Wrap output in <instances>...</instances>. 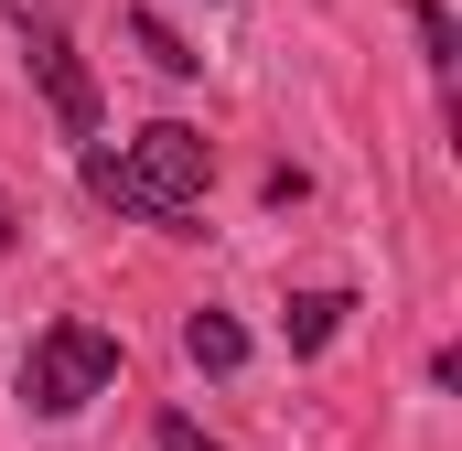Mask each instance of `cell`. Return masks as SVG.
<instances>
[{"label":"cell","mask_w":462,"mask_h":451,"mask_svg":"<svg viewBox=\"0 0 462 451\" xmlns=\"http://www.w3.org/2000/svg\"><path fill=\"white\" fill-rule=\"evenodd\" d=\"M183 354H194L205 376H236V365H247V334H236L226 312H194V323H183Z\"/></svg>","instance_id":"cell-6"},{"label":"cell","mask_w":462,"mask_h":451,"mask_svg":"<svg viewBox=\"0 0 462 451\" xmlns=\"http://www.w3.org/2000/svg\"><path fill=\"white\" fill-rule=\"evenodd\" d=\"M355 290H291V312H280V334H291V354H323V344L345 334Z\"/></svg>","instance_id":"cell-4"},{"label":"cell","mask_w":462,"mask_h":451,"mask_svg":"<svg viewBox=\"0 0 462 451\" xmlns=\"http://www.w3.org/2000/svg\"><path fill=\"white\" fill-rule=\"evenodd\" d=\"M108 387H118V334L108 323L65 312V323L32 334V354H22V409H32V419H76V409L108 398Z\"/></svg>","instance_id":"cell-2"},{"label":"cell","mask_w":462,"mask_h":451,"mask_svg":"<svg viewBox=\"0 0 462 451\" xmlns=\"http://www.w3.org/2000/svg\"><path fill=\"white\" fill-rule=\"evenodd\" d=\"M409 32H420V65H430V87H441V108H452V76H462V32L441 0H409Z\"/></svg>","instance_id":"cell-5"},{"label":"cell","mask_w":462,"mask_h":451,"mask_svg":"<svg viewBox=\"0 0 462 451\" xmlns=\"http://www.w3.org/2000/svg\"><path fill=\"white\" fill-rule=\"evenodd\" d=\"M151 441H162V451H226L205 419H194V409H162V430H151Z\"/></svg>","instance_id":"cell-8"},{"label":"cell","mask_w":462,"mask_h":451,"mask_svg":"<svg viewBox=\"0 0 462 451\" xmlns=\"http://www.w3.org/2000/svg\"><path fill=\"white\" fill-rule=\"evenodd\" d=\"M129 43H140V54H151L162 76H205V54H194V43H183V32H172L162 11H129Z\"/></svg>","instance_id":"cell-7"},{"label":"cell","mask_w":462,"mask_h":451,"mask_svg":"<svg viewBox=\"0 0 462 451\" xmlns=\"http://www.w3.org/2000/svg\"><path fill=\"white\" fill-rule=\"evenodd\" d=\"M76 172H87V194L129 226H162V236H205L194 205H205V183H216V140L194 129V118H151V129H129V140H76Z\"/></svg>","instance_id":"cell-1"},{"label":"cell","mask_w":462,"mask_h":451,"mask_svg":"<svg viewBox=\"0 0 462 451\" xmlns=\"http://www.w3.org/2000/svg\"><path fill=\"white\" fill-rule=\"evenodd\" d=\"M0 22H11V43H22V65H32L54 129L65 140H97V76H87V54L65 32V0H0Z\"/></svg>","instance_id":"cell-3"},{"label":"cell","mask_w":462,"mask_h":451,"mask_svg":"<svg viewBox=\"0 0 462 451\" xmlns=\"http://www.w3.org/2000/svg\"><path fill=\"white\" fill-rule=\"evenodd\" d=\"M11 236H22V205H11V194H0V258H11Z\"/></svg>","instance_id":"cell-9"}]
</instances>
